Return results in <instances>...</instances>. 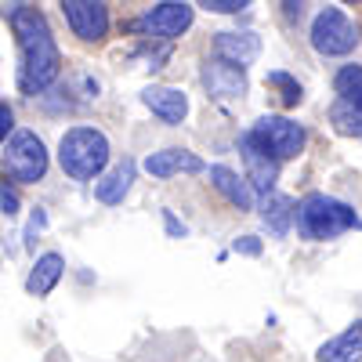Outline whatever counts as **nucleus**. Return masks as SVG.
Listing matches in <instances>:
<instances>
[{
	"label": "nucleus",
	"mask_w": 362,
	"mask_h": 362,
	"mask_svg": "<svg viewBox=\"0 0 362 362\" xmlns=\"http://www.w3.org/2000/svg\"><path fill=\"white\" fill-rule=\"evenodd\" d=\"M11 29L18 40V87L22 95H37V90L51 87L62 73V54H58V44L51 37V25L44 18V11L37 8H15L11 11Z\"/></svg>",
	"instance_id": "f257e3e1"
},
{
	"label": "nucleus",
	"mask_w": 362,
	"mask_h": 362,
	"mask_svg": "<svg viewBox=\"0 0 362 362\" xmlns=\"http://www.w3.org/2000/svg\"><path fill=\"white\" fill-rule=\"evenodd\" d=\"M293 218H297V232L305 239H315V243H322V239H337V235L358 228L355 210L348 203L334 199V196H326V192H308L305 199L297 203Z\"/></svg>",
	"instance_id": "f03ea898"
},
{
	"label": "nucleus",
	"mask_w": 362,
	"mask_h": 362,
	"mask_svg": "<svg viewBox=\"0 0 362 362\" xmlns=\"http://www.w3.org/2000/svg\"><path fill=\"white\" fill-rule=\"evenodd\" d=\"M58 163L62 170L76 181H87L102 174V167L109 163V141L102 131L95 127H73L62 134V145H58Z\"/></svg>",
	"instance_id": "7ed1b4c3"
},
{
	"label": "nucleus",
	"mask_w": 362,
	"mask_h": 362,
	"mask_svg": "<svg viewBox=\"0 0 362 362\" xmlns=\"http://www.w3.org/2000/svg\"><path fill=\"white\" fill-rule=\"evenodd\" d=\"M358 40H362L358 22H351V18H348L344 11H337V8L319 11L315 22H312V47H315L319 54H326V58L355 51Z\"/></svg>",
	"instance_id": "20e7f679"
},
{
	"label": "nucleus",
	"mask_w": 362,
	"mask_h": 362,
	"mask_svg": "<svg viewBox=\"0 0 362 362\" xmlns=\"http://www.w3.org/2000/svg\"><path fill=\"white\" fill-rule=\"evenodd\" d=\"M4 174L22 181V185H33L47 174V148L33 131H15L8 141V153H4Z\"/></svg>",
	"instance_id": "39448f33"
},
{
	"label": "nucleus",
	"mask_w": 362,
	"mask_h": 362,
	"mask_svg": "<svg viewBox=\"0 0 362 362\" xmlns=\"http://www.w3.org/2000/svg\"><path fill=\"white\" fill-rule=\"evenodd\" d=\"M250 134L276 160H293V156H300V148H305V127L286 119V116H261Z\"/></svg>",
	"instance_id": "423d86ee"
},
{
	"label": "nucleus",
	"mask_w": 362,
	"mask_h": 362,
	"mask_svg": "<svg viewBox=\"0 0 362 362\" xmlns=\"http://www.w3.org/2000/svg\"><path fill=\"white\" fill-rule=\"evenodd\" d=\"M192 25V8L185 4V0H163V4H156L153 11H145L134 29L145 37H160V40H174L181 37L185 29Z\"/></svg>",
	"instance_id": "0eeeda50"
},
{
	"label": "nucleus",
	"mask_w": 362,
	"mask_h": 362,
	"mask_svg": "<svg viewBox=\"0 0 362 362\" xmlns=\"http://www.w3.org/2000/svg\"><path fill=\"white\" fill-rule=\"evenodd\" d=\"M62 11H66L73 37L87 44H98L109 37V8L102 0H62Z\"/></svg>",
	"instance_id": "6e6552de"
},
{
	"label": "nucleus",
	"mask_w": 362,
	"mask_h": 362,
	"mask_svg": "<svg viewBox=\"0 0 362 362\" xmlns=\"http://www.w3.org/2000/svg\"><path fill=\"white\" fill-rule=\"evenodd\" d=\"M239 148H243V163H247V174H250V185L268 196L272 185H276V177H279V160L272 156L250 131L239 138Z\"/></svg>",
	"instance_id": "1a4fd4ad"
},
{
	"label": "nucleus",
	"mask_w": 362,
	"mask_h": 362,
	"mask_svg": "<svg viewBox=\"0 0 362 362\" xmlns=\"http://www.w3.org/2000/svg\"><path fill=\"white\" fill-rule=\"evenodd\" d=\"M203 83L210 90V98H239V95H247L243 66L225 62V58H214V62L203 66Z\"/></svg>",
	"instance_id": "9d476101"
},
{
	"label": "nucleus",
	"mask_w": 362,
	"mask_h": 362,
	"mask_svg": "<svg viewBox=\"0 0 362 362\" xmlns=\"http://www.w3.org/2000/svg\"><path fill=\"white\" fill-rule=\"evenodd\" d=\"M141 102L153 109L163 124H181L189 112V98H185V90H177V87H148Z\"/></svg>",
	"instance_id": "9b49d317"
},
{
	"label": "nucleus",
	"mask_w": 362,
	"mask_h": 362,
	"mask_svg": "<svg viewBox=\"0 0 362 362\" xmlns=\"http://www.w3.org/2000/svg\"><path fill=\"white\" fill-rule=\"evenodd\" d=\"M214 51H218V58H225V62H235V66L247 69L261 54V37L257 33H218Z\"/></svg>",
	"instance_id": "f8f14e48"
},
{
	"label": "nucleus",
	"mask_w": 362,
	"mask_h": 362,
	"mask_svg": "<svg viewBox=\"0 0 362 362\" xmlns=\"http://www.w3.org/2000/svg\"><path fill=\"white\" fill-rule=\"evenodd\" d=\"M315 358L319 362H362V319L351 322L344 334H337L334 341L319 344Z\"/></svg>",
	"instance_id": "ddd939ff"
},
{
	"label": "nucleus",
	"mask_w": 362,
	"mask_h": 362,
	"mask_svg": "<svg viewBox=\"0 0 362 362\" xmlns=\"http://www.w3.org/2000/svg\"><path fill=\"white\" fill-rule=\"evenodd\" d=\"M145 170L153 177H174V174H199L203 170V160L185 153V148H163V153H153L145 160Z\"/></svg>",
	"instance_id": "4468645a"
},
{
	"label": "nucleus",
	"mask_w": 362,
	"mask_h": 362,
	"mask_svg": "<svg viewBox=\"0 0 362 362\" xmlns=\"http://www.w3.org/2000/svg\"><path fill=\"white\" fill-rule=\"evenodd\" d=\"M210 185H214L232 206H239V210H254V192H250V185L243 177H239L235 170H228V167H210Z\"/></svg>",
	"instance_id": "2eb2a0df"
},
{
	"label": "nucleus",
	"mask_w": 362,
	"mask_h": 362,
	"mask_svg": "<svg viewBox=\"0 0 362 362\" xmlns=\"http://www.w3.org/2000/svg\"><path fill=\"white\" fill-rule=\"evenodd\" d=\"M62 272H66L62 254H44V257H37L33 272H29L25 290L33 293V297H47V293L58 286V279H62Z\"/></svg>",
	"instance_id": "dca6fc26"
},
{
	"label": "nucleus",
	"mask_w": 362,
	"mask_h": 362,
	"mask_svg": "<svg viewBox=\"0 0 362 362\" xmlns=\"http://www.w3.org/2000/svg\"><path fill=\"white\" fill-rule=\"evenodd\" d=\"M131 185H134V163H131V160H124V163H119L109 177H102V181H98L95 196H98L102 203L116 206V203H124V196L131 192Z\"/></svg>",
	"instance_id": "f3484780"
},
{
	"label": "nucleus",
	"mask_w": 362,
	"mask_h": 362,
	"mask_svg": "<svg viewBox=\"0 0 362 362\" xmlns=\"http://www.w3.org/2000/svg\"><path fill=\"white\" fill-rule=\"evenodd\" d=\"M261 218H264L272 235L283 239L290 232V225H293V199L290 196H268L264 206H261Z\"/></svg>",
	"instance_id": "a211bd4d"
},
{
	"label": "nucleus",
	"mask_w": 362,
	"mask_h": 362,
	"mask_svg": "<svg viewBox=\"0 0 362 362\" xmlns=\"http://www.w3.org/2000/svg\"><path fill=\"white\" fill-rule=\"evenodd\" d=\"M334 90H337L344 102H351V105L362 109V66H344L334 76Z\"/></svg>",
	"instance_id": "6ab92c4d"
},
{
	"label": "nucleus",
	"mask_w": 362,
	"mask_h": 362,
	"mask_svg": "<svg viewBox=\"0 0 362 362\" xmlns=\"http://www.w3.org/2000/svg\"><path fill=\"white\" fill-rule=\"evenodd\" d=\"M329 119H334V127H337L341 134H358V138H362V109H358V105L337 98V105L329 109Z\"/></svg>",
	"instance_id": "aec40b11"
},
{
	"label": "nucleus",
	"mask_w": 362,
	"mask_h": 362,
	"mask_svg": "<svg viewBox=\"0 0 362 362\" xmlns=\"http://www.w3.org/2000/svg\"><path fill=\"white\" fill-rule=\"evenodd\" d=\"M268 83L283 90V105H297L300 98H305V90H300V83L286 73H268Z\"/></svg>",
	"instance_id": "412c9836"
},
{
	"label": "nucleus",
	"mask_w": 362,
	"mask_h": 362,
	"mask_svg": "<svg viewBox=\"0 0 362 362\" xmlns=\"http://www.w3.org/2000/svg\"><path fill=\"white\" fill-rule=\"evenodd\" d=\"M199 8L214 11V15H239L250 8V0H199Z\"/></svg>",
	"instance_id": "4be33fe9"
},
{
	"label": "nucleus",
	"mask_w": 362,
	"mask_h": 362,
	"mask_svg": "<svg viewBox=\"0 0 362 362\" xmlns=\"http://www.w3.org/2000/svg\"><path fill=\"white\" fill-rule=\"evenodd\" d=\"M232 250L243 254V257H261V239H257V235H239Z\"/></svg>",
	"instance_id": "5701e85b"
},
{
	"label": "nucleus",
	"mask_w": 362,
	"mask_h": 362,
	"mask_svg": "<svg viewBox=\"0 0 362 362\" xmlns=\"http://www.w3.org/2000/svg\"><path fill=\"white\" fill-rule=\"evenodd\" d=\"M0 210H4L8 218H15V214H18V196L4 185V181H0Z\"/></svg>",
	"instance_id": "b1692460"
},
{
	"label": "nucleus",
	"mask_w": 362,
	"mask_h": 362,
	"mask_svg": "<svg viewBox=\"0 0 362 362\" xmlns=\"http://www.w3.org/2000/svg\"><path fill=\"white\" fill-rule=\"evenodd\" d=\"M44 221H47V214H44V210L37 206V210H33V221H29V232H25V235H29V239H25L29 247H33V235H37V232L44 228Z\"/></svg>",
	"instance_id": "393cba45"
},
{
	"label": "nucleus",
	"mask_w": 362,
	"mask_h": 362,
	"mask_svg": "<svg viewBox=\"0 0 362 362\" xmlns=\"http://www.w3.org/2000/svg\"><path fill=\"white\" fill-rule=\"evenodd\" d=\"M163 221H167V232H170L174 239H181V235H185V225H181V221L170 214V210H163Z\"/></svg>",
	"instance_id": "a878e982"
},
{
	"label": "nucleus",
	"mask_w": 362,
	"mask_h": 362,
	"mask_svg": "<svg viewBox=\"0 0 362 362\" xmlns=\"http://www.w3.org/2000/svg\"><path fill=\"white\" fill-rule=\"evenodd\" d=\"M11 131V109L0 105V141H4V134Z\"/></svg>",
	"instance_id": "bb28decb"
},
{
	"label": "nucleus",
	"mask_w": 362,
	"mask_h": 362,
	"mask_svg": "<svg viewBox=\"0 0 362 362\" xmlns=\"http://www.w3.org/2000/svg\"><path fill=\"white\" fill-rule=\"evenodd\" d=\"M305 15V0H286V18H300Z\"/></svg>",
	"instance_id": "cd10ccee"
},
{
	"label": "nucleus",
	"mask_w": 362,
	"mask_h": 362,
	"mask_svg": "<svg viewBox=\"0 0 362 362\" xmlns=\"http://www.w3.org/2000/svg\"><path fill=\"white\" fill-rule=\"evenodd\" d=\"M344 4H362V0H344Z\"/></svg>",
	"instance_id": "c85d7f7f"
}]
</instances>
